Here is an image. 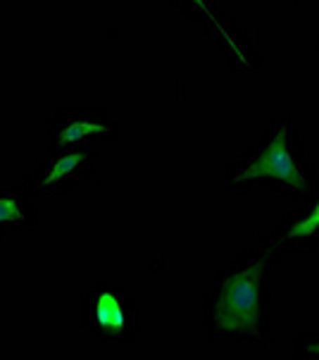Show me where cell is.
<instances>
[{"mask_svg": "<svg viewBox=\"0 0 319 360\" xmlns=\"http://www.w3.org/2000/svg\"><path fill=\"white\" fill-rule=\"evenodd\" d=\"M265 258H257L245 270L231 274L219 286L212 303V320L224 332H250L257 325L260 308V279Z\"/></svg>", "mask_w": 319, "mask_h": 360, "instance_id": "1", "label": "cell"}, {"mask_svg": "<svg viewBox=\"0 0 319 360\" xmlns=\"http://www.w3.org/2000/svg\"><path fill=\"white\" fill-rule=\"evenodd\" d=\"M86 329L100 339H122L129 332V308L124 296L112 286H98V289L86 298L84 308Z\"/></svg>", "mask_w": 319, "mask_h": 360, "instance_id": "2", "label": "cell"}, {"mask_svg": "<svg viewBox=\"0 0 319 360\" xmlns=\"http://www.w3.org/2000/svg\"><path fill=\"white\" fill-rule=\"evenodd\" d=\"M91 162V150L79 148L70 153H58L55 158H43L36 165L32 176L27 179V188L32 193H43V196H53V193H63L70 188L77 176L86 174Z\"/></svg>", "mask_w": 319, "mask_h": 360, "instance_id": "3", "label": "cell"}, {"mask_svg": "<svg viewBox=\"0 0 319 360\" xmlns=\"http://www.w3.org/2000/svg\"><path fill=\"white\" fill-rule=\"evenodd\" d=\"M91 136H115V127L86 110H60L51 124V150H65Z\"/></svg>", "mask_w": 319, "mask_h": 360, "instance_id": "4", "label": "cell"}, {"mask_svg": "<svg viewBox=\"0 0 319 360\" xmlns=\"http://www.w3.org/2000/svg\"><path fill=\"white\" fill-rule=\"evenodd\" d=\"M255 176H274V179L286 181V184H291L298 191L305 188L303 176H300L296 162L291 158V150L286 146V131H279L272 139V143L265 148V153L257 158L255 162H250L238 179H255Z\"/></svg>", "mask_w": 319, "mask_h": 360, "instance_id": "5", "label": "cell"}, {"mask_svg": "<svg viewBox=\"0 0 319 360\" xmlns=\"http://www.w3.org/2000/svg\"><path fill=\"white\" fill-rule=\"evenodd\" d=\"M34 193L27 184L15 188H0V241L8 231L39 229V205L34 203Z\"/></svg>", "mask_w": 319, "mask_h": 360, "instance_id": "6", "label": "cell"}, {"mask_svg": "<svg viewBox=\"0 0 319 360\" xmlns=\"http://www.w3.org/2000/svg\"><path fill=\"white\" fill-rule=\"evenodd\" d=\"M191 3H193L195 8H198V10L202 12V15L207 17V20H210V22L214 24V27H217V32L222 34V39L226 41V44L231 46V51H236V55H238V58H241V60H245V58H243V53H241V48H238V46H236V41L231 39V36L224 32V29H222V24H219V22H217V17H214L212 12H210V8H207V3H205V0H191Z\"/></svg>", "mask_w": 319, "mask_h": 360, "instance_id": "7", "label": "cell"}, {"mask_svg": "<svg viewBox=\"0 0 319 360\" xmlns=\"http://www.w3.org/2000/svg\"><path fill=\"white\" fill-rule=\"evenodd\" d=\"M317 227H319V205L303 219V222H298L296 227L291 229V236H310Z\"/></svg>", "mask_w": 319, "mask_h": 360, "instance_id": "8", "label": "cell"}, {"mask_svg": "<svg viewBox=\"0 0 319 360\" xmlns=\"http://www.w3.org/2000/svg\"><path fill=\"white\" fill-rule=\"evenodd\" d=\"M310 351H312V353H319V344H315V346H310Z\"/></svg>", "mask_w": 319, "mask_h": 360, "instance_id": "9", "label": "cell"}]
</instances>
